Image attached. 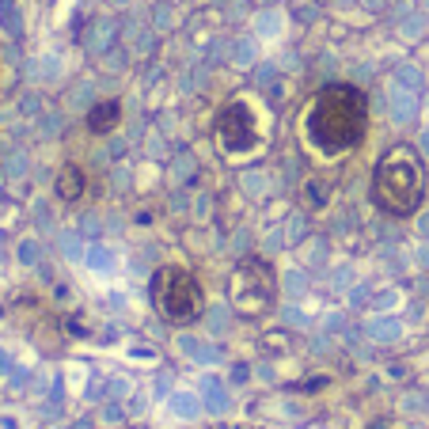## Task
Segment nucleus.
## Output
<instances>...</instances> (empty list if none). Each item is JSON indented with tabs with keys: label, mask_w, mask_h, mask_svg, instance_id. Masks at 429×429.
Returning a JSON list of instances; mask_svg holds the SVG:
<instances>
[{
	"label": "nucleus",
	"mask_w": 429,
	"mask_h": 429,
	"mask_svg": "<svg viewBox=\"0 0 429 429\" xmlns=\"http://www.w3.org/2000/svg\"><path fill=\"white\" fill-rule=\"evenodd\" d=\"M152 293H156V304L167 319H194L202 312V289L194 282L190 270L183 266H164L152 282Z\"/></svg>",
	"instance_id": "3"
},
{
	"label": "nucleus",
	"mask_w": 429,
	"mask_h": 429,
	"mask_svg": "<svg viewBox=\"0 0 429 429\" xmlns=\"http://www.w3.org/2000/svg\"><path fill=\"white\" fill-rule=\"evenodd\" d=\"M308 141L323 156H342L353 145H361L369 129V107L353 84H331L319 91L308 114Z\"/></svg>",
	"instance_id": "1"
},
{
	"label": "nucleus",
	"mask_w": 429,
	"mask_h": 429,
	"mask_svg": "<svg viewBox=\"0 0 429 429\" xmlns=\"http://www.w3.org/2000/svg\"><path fill=\"white\" fill-rule=\"evenodd\" d=\"M84 194V171L77 164H69V167H61V175H58V198L65 202H77Z\"/></svg>",
	"instance_id": "7"
},
{
	"label": "nucleus",
	"mask_w": 429,
	"mask_h": 429,
	"mask_svg": "<svg viewBox=\"0 0 429 429\" xmlns=\"http://www.w3.org/2000/svg\"><path fill=\"white\" fill-rule=\"evenodd\" d=\"M372 198L391 217H410L425 198V171L410 148H391L384 160L376 164L372 179Z\"/></svg>",
	"instance_id": "2"
},
{
	"label": "nucleus",
	"mask_w": 429,
	"mask_h": 429,
	"mask_svg": "<svg viewBox=\"0 0 429 429\" xmlns=\"http://www.w3.org/2000/svg\"><path fill=\"white\" fill-rule=\"evenodd\" d=\"M175 407L186 410V414H194V399H175Z\"/></svg>",
	"instance_id": "8"
},
{
	"label": "nucleus",
	"mask_w": 429,
	"mask_h": 429,
	"mask_svg": "<svg viewBox=\"0 0 429 429\" xmlns=\"http://www.w3.org/2000/svg\"><path fill=\"white\" fill-rule=\"evenodd\" d=\"M258 141H263V122H258L255 107L247 99H236L220 110L217 118V145L225 156H247L255 152Z\"/></svg>",
	"instance_id": "4"
},
{
	"label": "nucleus",
	"mask_w": 429,
	"mask_h": 429,
	"mask_svg": "<svg viewBox=\"0 0 429 429\" xmlns=\"http://www.w3.org/2000/svg\"><path fill=\"white\" fill-rule=\"evenodd\" d=\"M118 122H122V103H118V99L95 103L91 114H88V129H91V133H110Z\"/></svg>",
	"instance_id": "6"
},
{
	"label": "nucleus",
	"mask_w": 429,
	"mask_h": 429,
	"mask_svg": "<svg viewBox=\"0 0 429 429\" xmlns=\"http://www.w3.org/2000/svg\"><path fill=\"white\" fill-rule=\"evenodd\" d=\"M232 296H236L239 312H247V315L263 312L270 304V296H274V277H270V270L263 263H244L236 270V277H232Z\"/></svg>",
	"instance_id": "5"
}]
</instances>
